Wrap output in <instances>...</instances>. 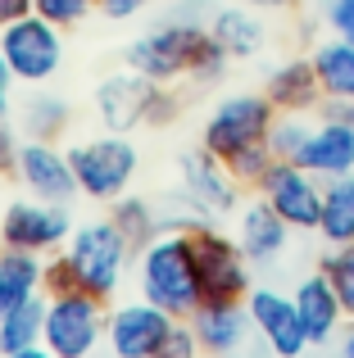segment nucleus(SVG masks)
<instances>
[{"label": "nucleus", "instance_id": "nucleus-32", "mask_svg": "<svg viewBox=\"0 0 354 358\" xmlns=\"http://www.w3.org/2000/svg\"><path fill=\"white\" fill-rule=\"evenodd\" d=\"M160 358H204V345L195 341V331H191V322H177L173 327V336H169V345L160 350Z\"/></svg>", "mask_w": 354, "mask_h": 358}, {"label": "nucleus", "instance_id": "nucleus-41", "mask_svg": "<svg viewBox=\"0 0 354 358\" xmlns=\"http://www.w3.org/2000/svg\"><path fill=\"white\" fill-rule=\"evenodd\" d=\"M0 213H5V204H0Z\"/></svg>", "mask_w": 354, "mask_h": 358}, {"label": "nucleus", "instance_id": "nucleus-1", "mask_svg": "<svg viewBox=\"0 0 354 358\" xmlns=\"http://www.w3.org/2000/svg\"><path fill=\"white\" fill-rule=\"evenodd\" d=\"M136 290H141V299L169 308L173 317H191L204 304L191 231H160L136 250Z\"/></svg>", "mask_w": 354, "mask_h": 358}, {"label": "nucleus", "instance_id": "nucleus-13", "mask_svg": "<svg viewBox=\"0 0 354 358\" xmlns=\"http://www.w3.org/2000/svg\"><path fill=\"white\" fill-rule=\"evenodd\" d=\"M259 195L291 222L295 231H318V213H323V177H313L309 168L277 159L268 168V177L259 182Z\"/></svg>", "mask_w": 354, "mask_h": 358}, {"label": "nucleus", "instance_id": "nucleus-28", "mask_svg": "<svg viewBox=\"0 0 354 358\" xmlns=\"http://www.w3.org/2000/svg\"><path fill=\"white\" fill-rule=\"evenodd\" d=\"M309 131H313L309 114H277L273 131H268V145H273L277 159H291V164H300L304 145H309Z\"/></svg>", "mask_w": 354, "mask_h": 358}, {"label": "nucleus", "instance_id": "nucleus-40", "mask_svg": "<svg viewBox=\"0 0 354 358\" xmlns=\"http://www.w3.org/2000/svg\"><path fill=\"white\" fill-rule=\"evenodd\" d=\"M241 5H250V9H259V14H268V9H286L291 0H241Z\"/></svg>", "mask_w": 354, "mask_h": 358}, {"label": "nucleus", "instance_id": "nucleus-9", "mask_svg": "<svg viewBox=\"0 0 354 358\" xmlns=\"http://www.w3.org/2000/svg\"><path fill=\"white\" fill-rule=\"evenodd\" d=\"M73 236V218L64 204L55 200H36V195H18V200L5 204L0 213V245L9 250H27V254H50L64 250V241Z\"/></svg>", "mask_w": 354, "mask_h": 358}, {"label": "nucleus", "instance_id": "nucleus-31", "mask_svg": "<svg viewBox=\"0 0 354 358\" xmlns=\"http://www.w3.org/2000/svg\"><path fill=\"white\" fill-rule=\"evenodd\" d=\"M91 9H100V0H32V14L50 18L55 27H78Z\"/></svg>", "mask_w": 354, "mask_h": 358}, {"label": "nucleus", "instance_id": "nucleus-10", "mask_svg": "<svg viewBox=\"0 0 354 358\" xmlns=\"http://www.w3.org/2000/svg\"><path fill=\"white\" fill-rule=\"evenodd\" d=\"M177 322L182 317H173L169 308L150 304V299L118 304L105 327V350H109V358H160V350L169 345Z\"/></svg>", "mask_w": 354, "mask_h": 358}, {"label": "nucleus", "instance_id": "nucleus-22", "mask_svg": "<svg viewBox=\"0 0 354 358\" xmlns=\"http://www.w3.org/2000/svg\"><path fill=\"white\" fill-rule=\"evenodd\" d=\"M209 32L222 41V50H227L232 59H250V55H259L264 41H268L264 18H259V9H250V5L213 9L209 14Z\"/></svg>", "mask_w": 354, "mask_h": 358}, {"label": "nucleus", "instance_id": "nucleus-35", "mask_svg": "<svg viewBox=\"0 0 354 358\" xmlns=\"http://www.w3.org/2000/svg\"><path fill=\"white\" fill-rule=\"evenodd\" d=\"M14 91H18V78H14V69H9V59L0 55V118H9L14 114Z\"/></svg>", "mask_w": 354, "mask_h": 358}, {"label": "nucleus", "instance_id": "nucleus-14", "mask_svg": "<svg viewBox=\"0 0 354 358\" xmlns=\"http://www.w3.org/2000/svg\"><path fill=\"white\" fill-rule=\"evenodd\" d=\"M14 177L23 182L27 195H36V200L69 204L73 195H78L73 159H69V150H59L55 141H23L18 164H14Z\"/></svg>", "mask_w": 354, "mask_h": 358}, {"label": "nucleus", "instance_id": "nucleus-37", "mask_svg": "<svg viewBox=\"0 0 354 358\" xmlns=\"http://www.w3.org/2000/svg\"><path fill=\"white\" fill-rule=\"evenodd\" d=\"M23 14H32V0H0V27L23 18Z\"/></svg>", "mask_w": 354, "mask_h": 358}, {"label": "nucleus", "instance_id": "nucleus-7", "mask_svg": "<svg viewBox=\"0 0 354 358\" xmlns=\"http://www.w3.org/2000/svg\"><path fill=\"white\" fill-rule=\"evenodd\" d=\"M273 122H277L273 100L255 96V91H236V96H222L218 105L209 109L204 131H200V145L209 150V155L227 159V155H236V150H246V145L268 141Z\"/></svg>", "mask_w": 354, "mask_h": 358}, {"label": "nucleus", "instance_id": "nucleus-11", "mask_svg": "<svg viewBox=\"0 0 354 358\" xmlns=\"http://www.w3.org/2000/svg\"><path fill=\"white\" fill-rule=\"evenodd\" d=\"M195 259H200V281H204V299H246L250 295V259L241 250L236 236H222L218 227H195Z\"/></svg>", "mask_w": 354, "mask_h": 358}, {"label": "nucleus", "instance_id": "nucleus-5", "mask_svg": "<svg viewBox=\"0 0 354 358\" xmlns=\"http://www.w3.org/2000/svg\"><path fill=\"white\" fill-rule=\"evenodd\" d=\"M177 114V100L164 91V82L146 78L136 69L109 73L96 87V118L105 131H136L141 122H169Z\"/></svg>", "mask_w": 354, "mask_h": 358}, {"label": "nucleus", "instance_id": "nucleus-15", "mask_svg": "<svg viewBox=\"0 0 354 358\" xmlns=\"http://www.w3.org/2000/svg\"><path fill=\"white\" fill-rule=\"evenodd\" d=\"M177 173H182V195L195 200L209 218L241 209V182L227 173V164H222L218 155H209L204 145L177 159Z\"/></svg>", "mask_w": 354, "mask_h": 358}, {"label": "nucleus", "instance_id": "nucleus-21", "mask_svg": "<svg viewBox=\"0 0 354 358\" xmlns=\"http://www.w3.org/2000/svg\"><path fill=\"white\" fill-rule=\"evenodd\" d=\"M41 290H45V259L41 254L0 245V317L14 313L18 304H27Z\"/></svg>", "mask_w": 354, "mask_h": 358}, {"label": "nucleus", "instance_id": "nucleus-19", "mask_svg": "<svg viewBox=\"0 0 354 358\" xmlns=\"http://www.w3.org/2000/svg\"><path fill=\"white\" fill-rule=\"evenodd\" d=\"M300 168H309L323 182L354 173V122L318 118L313 131H309V145H304V155H300Z\"/></svg>", "mask_w": 354, "mask_h": 358}, {"label": "nucleus", "instance_id": "nucleus-33", "mask_svg": "<svg viewBox=\"0 0 354 358\" xmlns=\"http://www.w3.org/2000/svg\"><path fill=\"white\" fill-rule=\"evenodd\" d=\"M327 27L332 36H346V41H354V0H327Z\"/></svg>", "mask_w": 354, "mask_h": 358}, {"label": "nucleus", "instance_id": "nucleus-23", "mask_svg": "<svg viewBox=\"0 0 354 358\" xmlns=\"http://www.w3.org/2000/svg\"><path fill=\"white\" fill-rule=\"evenodd\" d=\"M318 236L327 245H354V173L323 182V213Z\"/></svg>", "mask_w": 354, "mask_h": 358}, {"label": "nucleus", "instance_id": "nucleus-29", "mask_svg": "<svg viewBox=\"0 0 354 358\" xmlns=\"http://www.w3.org/2000/svg\"><path fill=\"white\" fill-rule=\"evenodd\" d=\"M222 164H227V173L236 177L241 186H259L268 177V168L277 164V155H273L268 141H259V145H246V150H236V155H227Z\"/></svg>", "mask_w": 354, "mask_h": 358}, {"label": "nucleus", "instance_id": "nucleus-24", "mask_svg": "<svg viewBox=\"0 0 354 358\" xmlns=\"http://www.w3.org/2000/svg\"><path fill=\"white\" fill-rule=\"evenodd\" d=\"M69 122H73V109L59 91H32L18 105V127H23L27 141H55L69 131Z\"/></svg>", "mask_w": 354, "mask_h": 358}, {"label": "nucleus", "instance_id": "nucleus-16", "mask_svg": "<svg viewBox=\"0 0 354 358\" xmlns=\"http://www.w3.org/2000/svg\"><path fill=\"white\" fill-rule=\"evenodd\" d=\"M186 322H191L195 341L204 345L209 358H236L250 345V336H255L246 299H204Z\"/></svg>", "mask_w": 354, "mask_h": 358}, {"label": "nucleus", "instance_id": "nucleus-17", "mask_svg": "<svg viewBox=\"0 0 354 358\" xmlns=\"http://www.w3.org/2000/svg\"><path fill=\"white\" fill-rule=\"evenodd\" d=\"M291 231L295 227L264 200V195H259V200H246L236 209V241H241V250H246L250 263H277L286 254V245H291Z\"/></svg>", "mask_w": 354, "mask_h": 358}, {"label": "nucleus", "instance_id": "nucleus-27", "mask_svg": "<svg viewBox=\"0 0 354 358\" xmlns=\"http://www.w3.org/2000/svg\"><path fill=\"white\" fill-rule=\"evenodd\" d=\"M109 222H114L136 250H141L150 236H160V213H155V204L136 200V195H118V200L109 204Z\"/></svg>", "mask_w": 354, "mask_h": 358}, {"label": "nucleus", "instance_id": "nucleus-2", "mask_svg": "<svg viewBox=\"0 0 354 358\" xmlns=\"http://www.w3.org/2000/svg\"><path fill=\"white\" fill-rule=\"evenodd\" d=\"M132 250L136 245L123 236L109 218H96V222H82L73 227V236L64 241L59 259L69 268V281L78 290H91V295L109 299L118 286H123V272L132 263Z\"/></svg>", "mask_w": 354, "mask_h": 358}, {"label": "nucleus", "instance_id": "nucleus-18", "mask_svg": "<svg viewBox=\"0 0 354 358\" xmlns=\"http://www.w3.org/2000/svg\"><path fill=\"white\" fill-rule=\"evenodd\" d=\"M295 308H300L304 317V331H309V345H332L341 336V327H346V304H341L337 286L327 281V272H309V277L295 281Z\"/></svg>", "mask_w": 354, "mask_h": 358}, {"label": "nucleus", "instance_id": "nucleus-20", "mask_svg": "<svg viewBox=\"0 0 354 358\" xmlns=\"http://www.w3.org/2000/svg\"><path fill=\"white\" fill-rule=\"evenodd\" d=\"M264 96L277 105V114H313V109L323 105V82H318V69H313V59H286L273 69V78H268Z\"/></svg>", "mask_w": 354, "mask_h": 358}, {"label": "nucleus", "instance_id": "nucleus-8", "mask_svg": "<svg viewBox=\"0 0 354 358\" xmlns=\"http://www.w3.org/2000/svg\"><path fill=\"white\" fill-rule=\"evenodd\" d=\"M64 27H55L41 14H23L14 23L0 27V55L9 59L18 82L27 87H45L64 64Z\"/></svg>", "mask_w": 354, "mask_h": 358}, {"label": "nucleus", "instance_id": "nucleus-36", "mask_svg": "<svg viewBox=\"0 0 354 358\" xmlns=\"http://www.w3.org/2000/svg\"><path fill=\"white\" fill-rule=\"evenodd\" d=\"M100 9H105V18H136L146 9V0H100Z\"/></svg>", "mask_w": 354, "mask_h": 358}, {"label": "nucleus", "instance_id": "nucleus-4", "mask_svg": "<svg viewBox=\"0 0 354 358\" xmlns=\"http://www.w3.org/2000/svg\"><path fill=\"white\" fill-rule=\"evenodd\" d=\"M105 299L91 290H55L45 295V350L55 358H96V350L105 345Z\"/></svg>", "mask_w": 354, "mask_h": 358}, {"label": "nucleus", "instance_id": "nucleus-6", "mask_svg": "<svg viewBox=\"0 0 354 358\" xmlns=\"http://www.w3.org/2000/svg\"><path fill=\"white\" fill-rule=\"evenodd\" d=\"M69 159H73L78 191L87 200H100V204H114L118 195H127V186L136 177V145L123 131L78 141V145H69Z\"/></svg>", "mask_w": 354, "mask_h": 358}, {"label": "nucleus", "instance_id": "nucleus-25", "mask_svg": "<svg viewBox=\"0 0 354 358\" xmlns=\"http://www.w3.org/2000/svg\"><path fill=\"white\" fill-rule=\"evenodd\" d=\"M309 59H313V69H318L323 96L327 100H354V41L332 36V41H323L318 50L309 55Z\"/></svg>", "mask_w": 354, "mask_h": 358}, {"label": "nucleus", "instance_id": "nucleus-30", "mask_svg": "<svg viewBox=\"0 0 354 358\" xmlns=\"http://www.w3.org/2000/svg\"><path fill=\"white\" fill-rule=\"evenodd\" d=\"M323 272H327V281L337 286L346 313L354 317V245H332V250L323 254Z\"/></svg>", "mask_w": 354, "mask_h": 358}, {"label": "nucleus", "instance_id": "nucleus-3", "mask_svg": "<svg viewBox=\"0 0 354 358\" xmlns=\"http://www.w3.org/2000/svg\"><path fill=\"white\" fill-rule=\"evenodd\" d=\"M204 36H209V23L173 14V18H164V23H155L150 32L136 36V41L123 50V64L169 87V82H177V78H191Z\"/></svg>", "mask_w": 354, "mask_h": 358}, {"label": "nucleus", "instance_id": "nucleus-34", "mask_svg": "<svg viewBox=\"0 0 354 358\" xmlns=\"http://www.w3.org/2000/svg\"><path fill=\"white\" fill-rule=\"evenodd\" d=\"M18 150H23V141H18L14 122H9V118H0V177H5V173H14Z\"/></svg>", "mask_w": 354, "mask_h": 358}, {"label": "nucleus", "instance_id": "nucleus-12", "mask_svg": "<svg viewBox=\"0 0 354 358\" xmlns=\"http://www.w3.org/2000/svg\"><path fill=\"white\" fill-rule=\"evenodd\" d=\"M246 308H250V322H255V336L264 341L268 354L300 358L304 350H313L309 331H304V317L295 308V295H282L273 286H250Z\"/></svg>", "mask_w": 354, "mask_h": 358}, {"label": "nucleus", "instance_id": "nucleus-26", "mask_svg": "<svg viewBox=\"0 0 354 358\" xmlns=\"http://www.w3.org/2000/svg\"><path fill=\"white\" fill-rule=\"evenodd\" d=\"M41 331H45V290H41V295H32L27 304H18L14 313L0 317V354L41 345Z\"/></svg>", "mask_w": 354, "mask_h": 358}, {"label": "nucleus", "instance_id": "nucleus-39", "mask_svg": "<svg viewBox=\"0 0 354 358\" xmlns=\"http://www.w3.org/2000/svg\"><path fill=\"white\" fill-rule=\"evenodd\" d=\"M0 358H55V354L45 350V341H41V345H27V350H14V354H0Z\"/></svg>", "mask_w": 354, "mask_h": 358}, {"label": "nucleus", "instance_id": "nucleus-38", "mask_svg": "<svg viewBox=\"0 0 354 358\" xmlns=\"http://www.w3.org/2000/svg\"><path fill=\"white\" fill-rule=\"evenodd\" d=\"M337 358H354V317L341 327V336H337Z\"/></svg>", "mask_w": 354, "mask_h": 358}]
</instances>
